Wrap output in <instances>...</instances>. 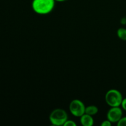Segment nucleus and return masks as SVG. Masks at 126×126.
<instances>
[{"label": "nucleus", "instance_id": "f257e3e1", "mask_svg": "<svg viewBox=\"0 0 126 126\" xmlns=\"http://www.w3.org/2000/svg\"><path fill=\"white\" fill-rule=\"evenodd\" d=\"M55 2V0H33L32 9L37 14H49L54 10Z\"/></svg>", "mask_w": 126, "mask_h": 126}, {"label": "nucleus", "instance_id": "f03ea898", "mask_svg": "<svg viewBox=\"0 0 126 126\" xmlns=\"http://www.w3.org/2000/svg\"><path fill=\"white\" fill-rule=\"evenodd\" d=\"M105 99L107 104L110 107H121L123 97L120 91L113 89L107 91Z\"/></svg>", "mask_w": 126, "mask_h": 126}, {"label": "nucleus", "instance_id": "7ed1b4c3", "mask_svg": "<svg viewBox=\"0 0 126 126\" xmlns=\"http://www.w3.org/2000/svg\"><path fill=\"white\" fill-rule=\"evenodd\" d=\"M68 119V114L65 110L57 108L54 110L49 116V121L53 126H63L64 123Z\"/></svg>", "mask_w": 126, "mask_h": 126}, {"label": "nucleus", "instance_id": "20e7f679", "mask_svg": "<svg viewBox=\"0 0 126 126\" xmlns=\"http://www.w3.org/2000/svg\"><path fill=\"white\" fill-rule=\"evenodd\" d=\"M69 110L72 115L75 117L80 118L85 113L86 106L81 100L75 99L70 102Z\"/></svg>", "mask_w": 126, "mask_h": 126}, {"label": "nucleus", "instance_id": "39448f33", "mask_svg": "<svg viewBox=\"0 0 126 126\" xmlns=\"http://www.w3.org/2000/svg\"><path fill=\"white\" fill-rule=\"evenodd\" d=\"M123 109L122 108H120V107H111L110 109L107 112V118L112 124L118 123L123 117Z\"/></svg>", "mask_w": 126, "mask_h": 126}, {"label": "nucleus", "instance_id": "423d86ee", "mask_svg": "<svg viewBox=\"0 0 126 126\" xmlns=\"http://www.w3.org/2000/svg\"><path fill=\"white\" fill-rule=\"evenodd\" d=\"M80 123L83 126H92L94 124V119L92 116L84 113L80 117Z\"/></svg>", "mask_w": 126, "mask_h": 126}, {"label": "nucleus", "instance_id": "0eeeda50", "mask_svg": "<svg viewBox=\"0 0 126 126\" xmlns=\"http://www.w3.org/2000/svg\"><path fill=\"white\" fill-rule=\"evenodd\" d=\"M98 112V108L95 105H89L88 107H86L85 113L88 114L91 116H94L97 114Z\"/></svg>", "mask_w": 126, "mask_h": 126}, {"label": "nucleus", "instance_id": "6e6552de", "mask_svg": "<svg viewBox=\"0 0 126 126\" xmlns=\"http://www.w3.org/2000/svg\"><path fill=\"white\" fill-rule=\"evenodd\" d=\"M117 35L120 39L126 41V29L124 28H119L117 30Z\"/></svg>", "mask_w": 126, "mask_h": 126}, {"label": "nucleus", "instance_id": "1a4fd4ad", "mask_svg": "<svg viewBox=\"0 0 126 126\" xmlns=\"http://www.w3.org/2000/svg\"><path fill=\"white\" fill-rule=\"evenodd\" d=\"M118 126H126V116L122 117L121 119L117 123Z\"/></svg>", "mask_w": 126, "mask_h": 126}, {"label": "nucleus", "instance_id": "9d476101", "mask_svg": "<svg viewBox=\"0 0 126 126\" xmlns=\"http://www.w3.org/2000/svg\"><path fill=\"white\" fill-rule=\"evenodd\" d=\"M63 126H76V123L73 120H69V119H68L64 123Z\"/></svg>", "mask_w": 126, "mask_h": 126}, {"label": "nucleus", "instance_id": "9b49d317", "mask_svg": "<svg viewBox=\"0 0 126 126\" xmlns=\"http://www.w3.org/2000/svg\"><path fill=\"white\" fill-rule=\"evenodd\" d=\"M112 123L108 119H107V120H105L101 123V126H111Z\"/></svg>", "mask_w": 126, "mask_h": 126}, {"label": "nucleus", "instance_id": "f8f14e48", "mask_svg": "<svg viewBox=\"0 0 126 126\" xmlns=\"http://www.w3.org/2000/svg\"><path fill=\"white\" fill-rule=\"evenodd\" d=\"M121 107L122 109L123 110L126 111V98H123V101H122L121 105Z\"/></svg>", "mask_w": 126, "mask_h": 126}, {"label": "nucleus", "instance_id": "ddd939ff", "mask_svg": "<svg viewBox=\"0 0 126 126\" xmlns=\"http://www.w3.org/2000/svg\"><path fill=\"white\" fill-rule=\"evenodd\" d=\"M55 1H57V2H63V1H66V0H55Z\"/></svg>", "mask_w": 126, "mask_h": 126}]
</instances>
